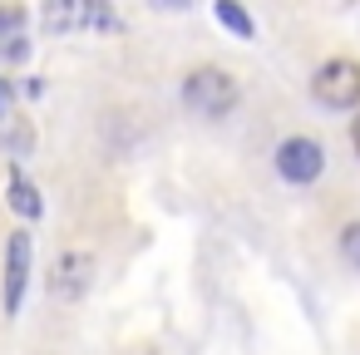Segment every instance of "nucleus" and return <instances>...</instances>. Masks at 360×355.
Instances as JSON below:
<instances>
[{"instance_id":"obj_12","label":"nucleus","mask_w":360,"mask_h":355,"mask_svg":"<svg viewBox=\"0 0 360 355\" xmlns=\"http://www.w3.org/2000/svg\"><path fill=\"white\" fill-rule=\"evenodd\" d=\"M350 143H355V153H360V114H355V124H350Z\"/></svg>"},{"instance_id":"obj_5","label":"nucleus","mask_w":360,"mask_h":355,"mask_svg":"<svg viewBox=\"0 0 360 355\" xmlns=\"http://www.w3.org/2000/svg\"><path fill=\"white\" fill-rule=\"evenodd\" d=\"M89 281H94V257H89L84 247L60 252V262H55V271H50V291H55L60 301H79V296L89 291Z\"/></svg>"},{"instance_id":"obj_13","label":"nucleus","mask_w":360,"mask_h":355,"mask_svg":"<svg viewBox=\"0 0 360 355\" xmlns=\"http://www.w3.org/2000/svg\"><path fill=\"white\" fill-rule=\"evenodd\" d=\"M163 6H188V0H163Z\"/></svg>"},{"instance_id":"obj_2","label":"nucleus","mask_w":360,"mask_h":355,"mask_svg":"<svg viewBox=\"0 0 360 355\" xmlns=\"http://www.w3.org/2000/svg\"><path fill=\"white\" fill-rule=\"evenodd\" d=\"M40 25L50 35H79V30H119V15L109 0H45Z\"/></svg>"},{"instance_id":"obj_10","label":"nucleus","mask_w":360,"mask_h":355,"mask_svg":"<svg viewBox=\"0 0 360 355\" xmlns=\"http://www.w3.org/2000/svg\"><path fill=\"white\" fill-rule=\"evenodd\" d=\"M20 25H25V11H20V6H6V11H0V40H15Z\"/></svg>"},{"instance_id":"obj_7","label":"nucleus","mask_w":360,"mask_h":355,"mask_svg":"<svg viewBox=\"0 0 360 355\" xmlns=\"http://www.w3.org/2000/svg\"><path fill=\"white\" fill-rule=\"evenodd\" d=\"M217 20H222L227 30H237L242 40H252V35H257V25H252V15L242 11V0H217Z\"/></svg>"},{"instance_id":"obj_6","label":"nucleus","mask_w":360,"mask_h":355,"mask_svg":"<svg viewBox=\"0 0 360 355\" xmlns=\"http://www.w3.org/2000/svg\"><path fill=\"white\" fill-rule=\"evenodd\" d=\"M25 281H30V232H11V252H6V311L11 316L20 311Z\"/></svg>"},{"instance_id":"obj_1","label":"nucleus","mask_w":360,"mask_h":355,"mask_svg":"<svg viewBox=\"0 0 360 355\" xmlns=\"http://www.w3.org/2000/svg\"><path fill=\"white\" fill-rule=\"evenodd\" d=\"M237 99H242L237 75H227V70H217V65H198V70L183 75V104H188L198 119H222V114L237 109Z\"/></svg>"},{"instance_id":"obj_9","label":"nucleus","mask_w":360,"mask_h":355,"mask_svg":"<svg viewBox=\"0 0 360 355\" xmlns=\"http://www.w3.org/2000/svg\"><path fill=\"white\" fill-rule=\"evenodd\" d=\"M340 257H345V262L360 271V222H350V227L340 232Z\"/></svg>"},{"instance_id":"obj_8","label":"nucleus","mask_w":360,"mask_h":355,"mask_svg":"<svg viewBox=\"0 0 360 355\" xmlns=\"http://www.w3.org/2000/svg\"><path fill=\"white\" fill-rule=\"evenodd\" d=\"M11 207H15L20 217H40V193H35L20 173H11Z\"/></svg>"},{"instance_id":"obj_3","label":"nucleus","mask_w":360,"mask_h":355,"mask_svg":"<svg viewBox=\"0 0 360 355\" xmlns=\"http://www.w3.org/2000/svg\"><path fill=\"white\" fill-rule=\"evenodd\" d=\"M311 94L326 109H355L360 104V65L355 60H326L311 75Z\"/></svg>"},{"instance_id":"obj_4","label":"nucleus","mask_w":360,"mask_h":355,"mask_svg":"<svg viewBox=\"0 0 360 355\" xmlns=\"http://www.w3.org/2000/svg\"><path fill=\"white\" fill-rule=\"evenodd\" d=\"M276 173L286 178V183H296V188H306V183H316L321 173H326V148L316 143V138H286V143H276Z\"/></svg>"},{"instance_id":"obj_11","label":"nucleus","mask_w":360,"mask_h":355,"mask_svg":"<svg viewBox=\"0 0 360 355\" xmlns=\"http://www.w3.org/2000/svg\"><path fill=\"white\" fill-rule=\"evenodd\" d=\"M6 114H11V84L0 79V119H6Z\"/></svg>"}]
</instances>
